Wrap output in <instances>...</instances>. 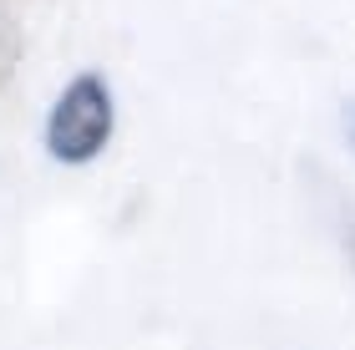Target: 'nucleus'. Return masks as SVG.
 <instances>
[{
	"label": "nucleus",
	"mask_w": 355,
	"mask_h": 350,
	"mask_svg": "<svg viewBox=\"0 0 355 350\" xmlns=\"http://www.w3.org/2000/svg\"><path fill=\"white\" fill-rule=\"evenodd\" d=\"M350 259H355V234H350Z\"/></svg>",
	"instance_id": "4"
},
{
	"label": "nucleus",
	"mask_w": 355,
	"mask_h": 350,
	"mask_svg": "<svg viewBox=\"0 0 355 350\" xmlns=\"http://www.w3.org/2000/svg\"><path fill=\"white\" fill-rule=\"evenodd\" d=\"M112 142V91L107 76L82 71L71 76L67 91L56 97L51 117H46V152L61 168H87L107 152Z\"/></svg>",
	"instance_id": "1"
},
{
	"label": "nucleus",
	"mask_w": 355,
	"mask_h": 350,
	"mask_svg": "<svg viewBox=\"0 0 355 350\" xmlns=\"http://www.w3.org/2000/svg\"><path fill=\"white\" fill-rule=\"evenodd\" d=\"M15 61H21V21H15L10 0H0V87L15 76Z\"/></svg>",
	"instance_id": "2"
},
{
	"label": "nucleus",
	"mask_w": 355,
	"mask_h": 350,
	"mask_svg": "<svg viewBox=\"0 0 355 350\" xmlns=\"http://www.w3.org/2000/svg\"><path fill=\"white\" fill-rule=\"evenodd\" d=\"M350 148H355V107H350Z\"/></svg>",
	"instance_id": "3"
}]
</instances>
